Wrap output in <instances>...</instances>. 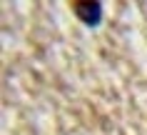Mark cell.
I'll use <instances>...</instances> for the list:
<instances>
[{
	"mask_svg": "<svg viewBox=\"0 0 147 135\" xmlns=\"http://www.w3.org/2000/svg\"><path fill=\"white\" fill-rule=\"evenodd\" d=\"M72 10H75L78 18L85 25H90V28L100 25V20H102V5L97 0H92V3H72Z\"/></svg>",
	"mask_w": 147,
	"mask_h": 135,
	"instance_id": "1",
	"label": "cell"
}]
</instances>
